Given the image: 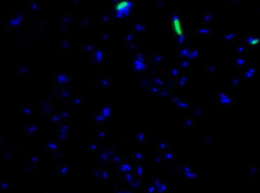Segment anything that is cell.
Masks as SVG:
<instances>
[{
	"mask_svg": "<svg viewBox=\"0 0 260 193\" xmlns=\"http://www.w3.org/2000/svg\"><path fill=\"white\" fill-rule=\"evenodd\" d=\"M235 97L225 90H221L217 93V103L220 106H230L234 103Z\"/></svg>",
	"mask_w": 260,
	"mask_h": 193,
	"instance_id": "1",
	"label": "cell"
},
{
	"mask_svg": "<svg viewBox=\"0 0 260 193\" xmlns=\"http://www.w3.org/2000/svg\"><path fill=\"white\" fill-rule=\"evenodd\" d=\"M260 71V67L256 66H247L243 69L241 78L243 80H251L258 75Z\"/></svg>",
	"mask_w": 260,
	"mask_h": 193,
	"instance_id": "2",
	"label": "cell"
},
{
	"mask_svg": "<svg viewBox=\"0 0 260 193\" xmlns=\"http://www.w3.org/2000/svg\"><path fill=\"white\" fill-rule=\"evenodd\" d=\"M25 12H15L13 13L12 15L10 17L9 20V26H12L13 27H18L20 28L21 25H22V20L23 18L25 17Z\"/></svg>",
	"mask_w": 260,
	"mask_h": 193,
	"instance_id": "3",
	"label": "cell"
},
{
	"mask_svg": "<svg viewBox=\"0 0 260 193\" xmlns=\"http://www.w3.org/2000/svg\"><path fill=\"white\" fill-rule=\"evenodd\" d=\"M260 170V167L258 165H249L247 166L246 168H244L243 173L245 176L253 178L255 176L257 175Z\"/></svg>",
	"mask_w": 260,
	"mask_h": 193,
	"instance_id": "4",
	"label": "cell"
},
{
	"mask_svg": "<svg viewBox=\"0 0 260 193\" xmlns=\"http://www.w3.org/2000/svg\"><path fill=\"white\" fill-rule=\"evenodd\" d=\"M243 78L239 76H232L230 78H228V84L231 86L233 88H239L240 87H241L243 85Z\"/></svg>",
	"mask_w": 260,
	"mask_h": 193,
	"instance_id": "5",
	"label": "cell"
},
{
	"mask_svg": "<svg viewBox=\"0 0 260 193\" xmlns=\"http://www.w3.org/2000/svg\"><path fill=\"white\" fill-rule=\"evenodd\" d=\"M237 35V32L236 30H228L225 33L224 35L221 37V39L224 42H225L226 43H231L233 40L235 39Z\"/></svg>",
	"mask_w": 260,
	"mask_h": 193,
	"instance_id": "6",
	"label": "cell"
},
{
	"mask_svg": "<svg viewBox=\"0 0 260 193\" xmlns=\"http://www.w3.org/2000/svg\"><path fill=\"white\" fill-rule=\"evenodd\" d=\"M234 64L238 69H244L246 67H247V59L243 56L238 55L236 57Z\"/></svg>",
	"mask_w": 260,
	"mask_h": 193,
	"instance_id": "7",
	"label": "cell"
},
{
	"mask_svg": "<svg viewBox=\"0 0 260 193\" xmlns=\"http://www.w3.org/2000/svg\"><path fill=\"white\" fill-rule=\"evenodd\" d=\"M104 57H105V53L103 52V50L102 49H98L94 52L93 54V62L95 63H99L103 60Z\"/></svg>",
	"mask_w": 260,
	"mask_h": 193,
	"instance_id": "8",
	"label": "cell"
},
{
	"mask_svg": "<svg viewBox=\"0 0 260 193\" xmlns=\"http://www.w3.org/2000/svg\"><path fill=\"white\" fill-rule=\"evenodd\" d=\"M216 19V16L214 13L212 12H206L202 15L201 17V21L205 24L211 23L212 21H214Z\"/></svg>",
	"mask_w": 260,
	"mask_h": 193,
	"instance_id": "9",
	"label": "cell"
},
{
	"mask_svg": "<svg viewBox=\"0 0 260 193\" xmlns=\"http://www.w3.org/2000/svg\"><path fill=\"white\" fill-rule=\"evenodd\" d=\"M69 80L68 76L66 74H63V73H57L56 74V81L58 83H66Z\"/></svg>",
	"mask_w": 260,
	"mask_h": 193,
	"instance_id": "10",
	"label": "cell"
},
{
	"mask_svg": "<svg viewBox=\"0 0 260 193\" xmlns=\"http://www.w3.org/2000/svg\"><path fill=\"white\" fill-rule=\"evenodd\" d=\"M133 66L135 68L136 70H138V71H140V70H143V69H146V66L143 63V62L137 60V59L134 60V62H133Z\"/></svg>",
	"mask_w": 260,
	"mask_h": 193,
	"instance_id": "11",
	"label": "cell"
},
{
	"mask_svg": "<svg viewBox=\"0 0 260 193\" xmlns=\"http://www.w3.org/2000/svg\"><path fill=\"white\" fill-rule=\"evenodd\" d=\"M210 29L208 27H201L197 29V34H199V35H207V34H209L210 33Z\"/></svg>",
	"mask_w": 260,
	"mask_h": 193,
	"instance_id": "12",
	"label": "cell"
},
{
	"mask_svg": "<svg viewBox=\"0 0 260 193\" xmlns=\"http://www.w3.org/2000/svg\"><path fill=\"white\" fill-rule=\"evenodd\" d=\"M199 56V52L196 50H190V52L189 53V54L187 55L186 58L189 60H192V59H198Z\"/></svg>",
	"mask_w": 260,
	"mask_h": 193,
	"instance_id": "13",
	"label": "cell"
},
{
	"mask_svg": "<svg viewBox=\"0 0 260 193\" xmlns=\"http://www.w3.org/2000/svg\"><path fill=\"white\" fill-rule=\"evenodd\" d=\"M28 71H29V67L28 66H26V65L20 66L19 68L17 69V72H18V73H19L20 74H27V72Z\"/></svg>",
	"mask_w": 260,
	"mask_h": 193,
	"instance_id": "14",
	"label": "cell"
},
{
	"mask_svg": "<svg viewBox=\"0 0 260 193\" xmlns=\"http://www.w3.org/2000/svg\"><path fill=\"white\" fill-rule=\"evenodd\" d=\"M189 52H190V49L189 47H183L180 50L179 55L182 57H186Z\"/></svg>",
	"mask_w": 260,
	"mask_h": 193,
	"instance_id": "15",
	"label": "cell"
},
{
	"mask_svg": "<svg viewBox=\"0 0 260 193\" xmlns=\"http://www.w3.org/2000/svg\"><path fill=\"white\" fill-rule=\"evenodd\" d=\"M245 49H246V46H245V45L239 44L238 46H237V47L235 48V52L237 53H238L239 55H240V54H241V53H243L244 50H245Z\"/></svg>",
	"mask_w": 260,
	"mask_h": 193,
	"instance_id": "16",
	"label": "cell"
},
{
	"mask_svg": "<svg viewBox=\"0 0 260 193\" xmlns=\"http://www.w3.org/2000/svg\"><path fill=\"white\" fill-rule=\"evenodd\" d=\"M38 7H39V5L37 2H31L30 5H29V9L31 12H36L38 9Z\"/></svg>",
	"mask_w": 260,
	"mask_h": 193,
	"instance_id": "17",
	"label": "cell"
},
{
	"mask_svg": "<svg viewBox=\"0 0 260 193\" xmlns=\"http://www.w3.org/2000/svg\"><path fill=\"white\" fill-rule=\"evenodd\" d=\"M146 26L145 25H142V24H136L135 25V29L136 30L139 32H143V30H146Z\"/></svg>",
	"mask_w": 260,
	"mask_h": 193,
	"instance_id": "18",
	"label": "cell"
},
{
	"mask_svg": "<svg viewBox=\"0 0 260 193\" xmlns=\"http://www.w3.org/2000/svg\"><path fill=\"white\" fill-rule=\"evenodd\" d=\"M206 72L208 74H213L215 72V66H208L205 69Z\"/></svg>",
	"mask_w": 260,
	"mask_h": 193,
	"instance_id": "19",
	"label": "cell"
},
{
	"mask_svg": "<svg viewBox=\"0 0 260 193\" xmlns=\"http://www.w3.org/2000/svg\"><path fill=\"white\" fill-rule=\"evenodd\" d=\"M189 65H190V60H189L187 59H182L181 61V62H180V66L182 68L189 67Z\"/></svg>",
	"mask_w": 260,
	"mask_h": 193,
	"instance_id": "20",
	"label": "cell"
},
{
	"mask_svg": "<svg viewBox=\"0 0 260 193\" xmlns=\"http://www.w3.org/2000/svg\"><path fill=\"white\" fill-rule=\"evenodd\" d=\"M69 46H70V40L66 38H64V39H63L62 40V46L63 48L64 49V50H67L68 48H69Z\"/></svg>",
	"mask_w": 260,
	"mask_h": 193,
	"instance_id": "21",
	"label": "cell"
},
{
	"mask_svg": "<svg viewBox=\"0 0 260 193\" xmlns=\"http://www.w3.org/2000/svg\"><path fill=\"white\" fill-rule=\"evenodd\" d=\"M225 2H226V3L230 4V5L236 6V5H238L240 3V2H242V0H225Z\"/></svg>",
	"mask_w": 260,
	"mask_h": 193,
	"instance_id": "22",
	"label": "cell"
},
{
	"mask_svg": "<svg viewBox=\"0 0 260 193\" xmlns=\"http://www.w3.org/2000/svg\"><path fill=\"white\" fill-rule=\"evenodd\" d=\"M9 186V182H7V181H3V182L1 183V189H2V190L8 189Z\"/></svg>",
	"mask_w": 260,
	"mask_h": 193,
	"instance_id": "23",
	"label": "cell"
},
{
	"mask_svg": "<svg viewBox=\"0 0 260 193\" xmlns=\"http://www.w3.org/2000/svg\"><path fill=\"white\" fill-rule=\"evenodd\" d=\"M71 19H72V18L70 17V16H69V15L64 16V17H63V18L62 21H63V25H66V24H68L69 22H70V21H71Z\"/></svg>",
	"mask_w": 260,
	"mask_h": 193,
	"instance_id": "24",
	"label": "cell"
},
{
	"mask_svg": "<svg viewBox=\"0 0 260 193\" xmlns=\"http://www.w3.org/2000/svg\"><path fill=\"white\" fill-rule=\"evenodd\" d=\"M22 111L23 113L26 114V115H29V114L31 113V109L29 108V107H23L22 109Z\"/></svg>",
	"mask_w": 260,
	"mask_h": 193,
	"instance_id": "25",
	"label": "cell"
},
{
	"mask_svg": "<svg viewBox=\"0 0 260 193\" xmlns=\"http://www.w3.org/2000/svg\"><path fill=\"white\" fill-rule=\"evenodd\" d=\"M110 18H111L110 16H109L108 14H104V15H102L100 17V19H101V21H103V22L109 21V20H110Z\"/></svg>",
	"mask_w": 260,
	"mask_h": 193,
	"instance_id": "26",
	"label": "cell"
},
{
	"mask_svg": "<svg viewBox=\"0 0 260 193\" xmlns=\"http://www.w3.org/2000/svg\"><path fill=\"white\" fill-rule=\"evenodd\" d=\"M153 60H154V62H162V56L156 55L155 56H154V59H153Z\"/></svg>",
	"mask_w": 260,
	"mask_h": 193,
	"instance_id": "27",
	"label": "cell"
},
{
	"mask_svg": "<svg viewBox=\"0 0 260 193\" xmlns=\"http://www.w3.org/2000/svg\"><path fill=\"white\" fill-rule=\"evenodd\" d=\"M132 39H133V34H128L125 36V40L127 43L132 42Z\"/></svg>",
	"mask_w": 260,
	"mask_h": 193,
	"instance_id": "28",
	"label": "cell"
},
{
	"mask_svg": "<svg viewBox=\"0 0 260 193\" xmlns=\"http://www.w3.org/2000/svg\"><path fill=\"white\" fill-rule=\"evenodd\" d=\"M109 37V34L108 32H104L103 34L100 35V38L102 40H108Z\"/></svg>",
	"mask_w": 260,
	"mask_h": 193,
	"instance_id": "29",
	"label": "cell"
},
{
	"mask_svg": "<svg viewBox=\"0 0 260 193\" xmlns=\"http://www.w3.org/2000/svg\"><path fill=\"white\" fill-rule=\"evenodd\" d=\"M84 49L86 50H88V51H92V50H95V46L92 44H89L85 46Z\"/></svg>",
	"mask_w": 260,
	"mask_h": 193,
	"instance_id": "30",
	"label": "cell"
},
{
	"mask_svg": "<svg viewBox=\"0 0 260 193\" xmlns=\"http://www.w3.org/2000/svg\"><path fill=\"white\" fill-rule=\"evenodd\" d=\"M136 59L141 61V62H143V57L142 53H137V55H136Z\"/></svg>",
	"mask_w": 260,
	"mask_h": 193,
	"instance_id": "31",
	"label": "cell"
},
{
	"mask_svg": "<svg viewBox=\"0 0 260 193\" xmlns=\"http://www.w3.org/2000/svg\"><path fill=\"white\" fill-rule=\"evenodd\" d=\"M80 23L82 26H86L88 25V23H89V21H88V20L86 18H83L82 20H81Z\"/></svg>",
	"mask_w": 260,
	"mask_h": 193,
	"instance_id": "32",
	"label": "cell"
},
{
	"mask_svg": "<svg viewBox=\"0 0 260 193\" xmlns=\"http://www.w3.org/2000/svg\"><path fill=\"white\" fill-rule=\"evenodd\" d=\"M129 44H130V46H129L128 47H129V49H130V50H135V47H136L135 43L130 42V43H129Z\"/></svg>",
	"mask_w": 260,
	"mask_h": 193,
	"instance_id": "33",
	"label": "cell"
},
{
	"mask_svg": "<svg viewBox=\"0 0 260 193\" xmlns=\"http://www.w3.org/2000/svg\"><path fill=\"white\" fill-rule=\"evenodd\" d=\"M178 69H173V70H172V74H178Z\"/></svg>",
	"mask_w": 260,
	"mask_h": 193,
	"instance_id": "34",
	"label": "cell"
},
{
	"mask_svg": "<svg viewBox=\"0 0 260 193\" xmlns=\"http://www.w3.org/2000/svg\"><path fill=\"white\" fill-rule=\"evenodd\" d=\"M183 40H184L183 37H180V38H178V43L181 44V43H183Z\"/></svg>",
	"mask_w": 260,
	"mask_h": 193,
	"instance_id": "35",
	"label": "cell"
},
{
	"mask_svg": "<svg viewBox=\"0 0 260 193\" xmlns=\"http://www.w3.org/2000/svg\"><path fill=\"white\" fill-rule=\"evenodd\" d=\"M63 97V98H66V96H67V92H66V91H63V92H62V95H61Z\"/></svg>",
	"mask_w": 260,
	"mask_h": 193,
	"instance_id": "36",
	"label": "cell"
},
{
	"mask_svg": "<svg viewBox=\"0 0 260 193\" xmlns=\"http://www.w3.org/2000/svg\"><path fill=\"white\" fill-rule=\"evenodd\" d=\"M258 13L260 14V8H259V9H258Z\"/></svg>",
	"mask_w": 260,
	"mask_h": 193,
	"instance_id": "37",
	"label": "cell"
},
{
	"mask_svg": "<svg viewBox=\"0 0 260 193\" xmlns=\"http://www.w3.org/2000/svg\"><path fill=\"white\" fill-rule=\"evenodd\" d=\"M114 1H118V0H114Z\"/></svg>",
	"mask_w": 260,
	"mask_h": 193,
	"instance_id": "38",
	"label": "cell"
}]
</instances>
